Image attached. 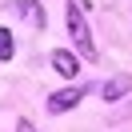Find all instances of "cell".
I'll return each mask as SVG.
<instances>
[{"mask_svg":"<svg viewBox=\"0 0 132 132\" xmlns=\"http://www.w3.org/2000/svg\"><path fill=\"white\" fill-rule=\"evenodd\" d=\"M64 20H68V36H72L76 52H80L84 60H96V44H92V32H88V24H84L80 4H68V8H64Z\"/></svg>","mask_w":132,"mask_h":132,"instance_id":"obj_1","label":"cell"},{"mask_svg":"<svg viewBox=\"0 0 132 132\" xmlns=\"http://www.w3.org/2000/svg\"><path fill=\"white\" fill-rule=\"evenodd\" d=\"M80 96H84L80 88H60V92H52V96H48V112L52 116H56V112H68V108H76Z\"/></svg>","mask_w":132,"mask_h":132,"instance_id":"obj_2","label":"cell"},{"mask_svg":"<svg viewBox=\"0 0 132 132\" xmlns=\"http://www.w3.org/2000/svg\"><path fill=\"white\" fill-rule=\"evenodd\" d=\"M20 132H32V124H28V120H20Z\"/></svg>","mask_w":132,"mask_h":132,"instance_id":"obj_7","label":"cell"},{"mask_svg":"<svg viewBox=\"0 0 132 132\" xmlns=\"http://www.w3.org/2000/svg\"><path fill=\"white\" fill-rule=\"evenodd\" d=\"M12 52H16V44H12V32H8V28H0V60H12Z\"/></svg>","mask_w":132,"mask_h":132,"instance_id":"obj_6","label":"cell"},{"mask_svg":"<svg viewBox=\"0 0 132 132\" xmlns=\"http://www.w3.org/2000/svg\"><path fill=\"white\" fill-rule=\"evenodd\" d=\"M52 68H56V72L64 76V80H72V76L80 72V64H76V56H72V52H64V48H56V52H52Z\"/></svg>","mask_w":132,"mask_h":132,"instance_id":"obj_4","label":"cell"},{"mask_svg":"<svg viewBox=\"0 0 132 132\" xmlns=\"http://www.w3.org/2000/svg\"><path fill=\"white\" fill-rule=\"evenodd\" d=\"M12 8H16L20 16H28V20H32L36 28L44 24V8H40V4H36V0H12Z\"/></svg>","mask_w":132,"mask_h":132,"instance_id":"obj_5","label":"cell"},{"mask_svg":"<svg viewBox=\"0 0 132 132\" xmlns=\"http://www.w3.org/2000/svg\"><path fill=\"white\" fill-rule=\"evenodd\" d=\"M132 92V76H112V80L100 88V100H108V104H116L120 96H128Z\"/></svg>","mask_w":132,"mask_h":132,"instance_id":"obj_3","label":"cell"}]
</instances>
